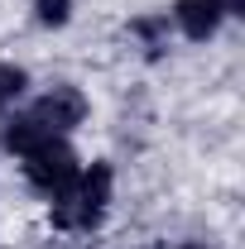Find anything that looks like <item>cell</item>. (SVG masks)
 Returning a JSON list of instances; mask_svg holds the SVG:
<instances>
[{
	"instance_id": "cell-3",
	"label": "cell",
	"mask_w": 245,
	"mask_h": 249,
	"mask_svg": "<svg viewBox=\"0 0 245 249\" xmlns=\"http://www.w3.org/2000/svg\"><path fill=\"white\" fill-rule=\"evenodd\" d=\"M29 115L43 129H53V134H67V129H77V124L87 120V96L77 91V87H67V82H58V87H48L29 106Z\"/></svg>"
},
{
	"instance_id": "cell-2",
	"label": "cell",
	"mask_w": 245,
	"mask_h": 249,
	"mask_svg": "<svg viewBox=\"0 0 245 249\" xmlns=\"http://www.w3.org/2000/svg\"><path fill=\"white\" fill-rule=\"evenodd\" d=\"M20 168H24V182H29L39 196H48V201L82 173V163H77L72 144H67L62 134H53L48 144H39L34 154H24V158H20Z\"/></svg>"
},
{
	"instance_id": "cell-6",
	"label": "cell",
	"mask_w": 245,
	"mask_h": 249,
	"mask_svg": "<svg viewBox=\"0 0 245 249\" xmlns=\"http://www.w3.org/2000/svg\"><path fill=\"white\" fill-rule=\"evenodd\" d=\"M130 38L140 43V53L144 58H163L168 53V15H140V19H130Z\"/></svg>"
},
{
	"instance_id": "cell-7",
	"label": "cell",
	"mask_w": 245,
	"mask_h": 249,
	"mask_svg": "<svg viewBox=\"0 0 245 249\" xmlns=\"http://www.w3.org/2000/svg\"><path fill=\"white\" fill-rule=\"evenodd\" d=\"M24 91H29V72L20 62H0V110H10Z\"/></svg>"
},
{
	"instance_id": "cell-8",
	"label": "cell",
	"mask_w": 245,
	"mask_h": 249,
	"mask_svg": "<svg viewBox=\"0 0 245 249\" xmlns=\"http://www.w3.org/2000/svg\"><path fill=\"white\" fill-rule=\"evenodd\" d=\"M34 10H39V24L48 29H62L72 19V0H34Z\"/></svg>"
},
{
	"instance_id": "cell-1",
	"label": "cell",
	"mask_w": 245,
	"mask_h": 249,
	"mask_svg": "<svg viewBox=\"0 0 245 249\" xmlns=\"http://www.w3.org/2000/svg\"><path fill=\"white\" fill-rule=\"evenodd\" d=\"M111 201H116V168L106 158H96L92 168H82L53 196L48 220L62 235H92V230H101V220L111 216Z\"/></svg>"
},
{
	"instance_id": "cell-9",
	"label": "cell",
	"mask_w": 245,
	"mask_h": 249,
	"mask_svg": "<svg viewBox=\"0 0 245 249\" xmlns=\"http://www.w3.org/2000/svg\"><path fill=\"white\" fill-rule=\"evenodd\" d=\"M173 249H212V245H202V240H187V245H173Z\"/></svg>"
},
{
	"instance_id": "cell-5",
	"label": "cell",
	"mask_w": 245,
	"mask_h": 249,
	"mask_svg": "<svg viewBox=\"0 0 245 249\" xmlns=\"http://www.w3.org/2000/svg\"><path fill=\"white\" fill-rule=\"evenodd\" d=\"M48 139H53V129H43L29 110H24V115H15V120L0 129V149H5V154H15V158L34 154V149H39V144H48Z\"/></svg>"
},
{
	"instance_id": "cell-4",
	"label": "cell",
	"mask_w": 245,
	"mask_h": 249,
	"mask_svg": "<svg viewBox=\"0 0 245 249\" xmlns=\"http://www.w3.org/2000/svg\"><path fill=\"white\" fill-rule=\"evenodd\" d=\"M168 19H173V29L183 34V38L207 43V38H216L221 24L231 19V0H173Z\"/></svg>"
}]
</instances>
